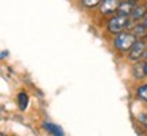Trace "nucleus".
Masks as SVG:
<instances>
[{"instance_id":"obj_1","label":"nucleus","mask_w":147,"mask_h":136,"mask_svg":"<svg viewBox=\"0 0 147 136\" xmlns=\"http://www.w3.org/2000/svg\"><path fill=\"white\" fill-rule=\"evenodd\" d=\"M136 38L138 37L132 32H121L119 34H116L115 48L121 52H127L134 46V44L136 42Z\"/></svg>"},{"instance_id":"obj_2","label":"nucleus","mask_w":147,"mask_h":136,"mask_svg":"<svg viewBox=\"0 0 147 136\" xmlns=\"http://www.w3.org/2000/svg\"><path fill=\"white\" fill-rule=\"evenodd\" d=\"M128 26H129L128 16L120 15V14H117L116 16H113V18L108 22V30H109V33L115 34V36L121 32H124Z\"/></svg>"},{"instance_id":"obj_3","label":"nucleus","mask_w":147,"mask_h":136,"mask_svg":"<svg viewBox=\"0 0 147 136\" xmlns=\"http://www.w3.org/2000/svg\"><path fill=\"white\" fill-rule=\"evenodd\" d=\"M146 46H147V44L144 41H142V40L138 41L136 40V42L134 44V46L128 50V52H129V60L138 61L140 57H143V53L146 50Z\"/></svg>"},{"instance_id":"obj_4","label":"nucleus","mask_w":147,"mask_h":136,"mask_svg":"<svg viewBox=\"0 0 147 136\" xmlns=\"http://www.w3.org/2000/svg\"><path fill=\"white\" fill-rule=\"evenodd\" d=\"M120 3V0H102L100 4V11L105 15L117 12V8H119Z\"/></svg>"},{"instance_id":"obj_5","label":"nucleus","mask_w":147,"mask_h":136,"mask_svg":"<svg viewBox=\"0 0 147 136\" xmlns=\"http://www.w3.org/2000/svg\"><path fill=\"white\" fill-rule=\"evenodd\" d=\"M146 15H147L146 5H143V4L134 5V10H132V12H131V18L134 21H140V19H143Z\"/></svg>"},{"instance_id":"obj_6","label":"nucleus","mask_w":147,"mask_h":136,"mask_svg":"<svg viewBox=\"0 0 147 136\" xmlns=\"http://www.w3.org/2000/svg\"><path fill=\"white\" fill-rule=\"evenodd\" d=\"M134 5L135 3H131V1H121L120 5H119V8H117V14H120V15H125V16H131V12L134 10Z\"/></svg>"},{"instance_id":"obj_7","label":"nucleus","mask_w":147,"mask_h":136,"mask_svg":"<svg viewBox=\"0 0 147 136\" xmlns=\"http://www.w3.org/2000/svg\"><path fill=\"white\" fill-rule=\"evenodd\" d=\"M44 128L47 129L49 133H52V135H56V136H63L64 132L63 129L60 128V127H57L56 124H53V123H44Z\"/></svg>"},{"instance_id":"obj_8","label":"nucleus","mask_w":147,"mask_h":136,"mask_svg":"<svg viewBox=\"0 0 147 136\" xmlns=\"http://www.w3.org/2000/svg\"><path fill=\"white\" fill-rule=\"evenodd\" d=\"M132 33L136 37H144L147 34V29L140 23V25H136V26L132 27Z\"/></svg>"},{"instance_id":"obj_9","label":"nucleus","mask_w":147,"mask_h":136,"mask_svg":"<svg viewBox=\"0 0 147 136\" xmlns=\"http://www.w3.org/2000/svg\"><path fill=\"white\" fill-rule=\"evenodd\" d=\"M27 104H29V97L25 93H19V95H18V105H19V108L22 110H25Z\"/></svg>"},{"instance_id":"obj_10","label":"nucleus","mask_w":147,"mask_h":136,"mask_svg":"<svg viewBox=\"0 0 147 136\" xmlns=\"http://www.w3.org/2000/svg\"><path fill=\"white\" fill-rule=\"evenodd\" d=\"M101 1L102 0H80V4L86 8H94V7H100Z\"/></svg>"},{"instance_id":"obj_11","label":"nucleus","mask_w":147,"mask_h":136,"mask_svg":"<svg viewBox=\"0 0 147 136\" xmlns=\"http://www.w3.org/2000/svg\"><path fill=\"white\" fill-rule=\"evenodd\" d=\"M134 75H135V78H143V76H147L146 75V71H144V64L140 65V64H138L134 67Z\"/></svg>"},{"instance_id":"obj_12","label":"nucleus","mask_w":147,"mask_h":136,"mask_svg":"<svg viewBox=\"0 0 147 136\" xmlns=\"http://www.w3.org/2000/svg\"><path fill=\"white\" fill-rule=\"evenodd\" d=\"M136 95L140 98V100H143V101H146L147 102V84H143V86H140V87L138 89Z\"/></svg>"},{"instance_id":"obj_13","label":"nucleus","mask_w":147,"mask_h":136,"mask_svg":"<svg viewBox=\"0 0 147 136\" xmlns=\"http://www.w3.org/2000/svg\"><path fill=\"white\" fill-rule=\"evenodd\" d=\"M139 121H140L144 127H147V114H140L139 116Z\"/></svg>"},{"instance_id":"obj_14","label":"nucleus","mask_w":147,"mask_h":136,"mask_svg":"<svg viewBox=\"0 0 147 136\" xmlns=\"http://www.w3.org/2000/svg\"><path fill=\"white\" fill-rule=\"evenodd\" d=\"M142 25H143V26H144V27H146V29H147V16H144V18H143V19H142Z\"/></svg>"},{"instance_id":"obj_15","label":"nucleus","mask_w":147,"mask_h":136,"mask_svg":"<svg viewBox=\"0 0 147 136\" xmlns=\"http://www.w3.org/2000/svg\"><path fill=\"white\" fill-rule=\"evenodd\" d=\"M143 57L147 59V46H146V50H144V53H143Z\"/></svg>"},{"instance_id":"obj_16","label":"nucleus","mask_w":147,"mask_h":136,"mask_svg":"<svg viewBox=\"0 0 147 136\" xmlns=\"http://www.w3.org/2000/svg\"><path fill=\"white\" fill-rule=\"evenodd\" d=\"M144 71H146V75H147V61H146V64H144Z\"/></svg>"},{"instance_id":"obj_17","label":"nucleus","mask_w":147,"mask_h":136,"mask_svg":"<svg viewBox=\"0 0 147 136\" xmlns=\"http://www.w3.org/2000/svg\"><path fill=\"white\" fill-rule=\"evenodd\" d=\"M128 1H131V3H135V4L138 3V0H128Z\"/></svg>"},{"instance_id":"obj_18","label":"nucleus","mask_w":147,"mask_h":136,"mask_svg":"<svg viewBox=\"0 0 147 136\" xmlns=\"http://www.w3.org/2000/svg\"><path fill=\"white\" fill-rule=\"evenodd\" d=\"M146 8H147V4H146Z\"/></svg>"}]
</instances>
